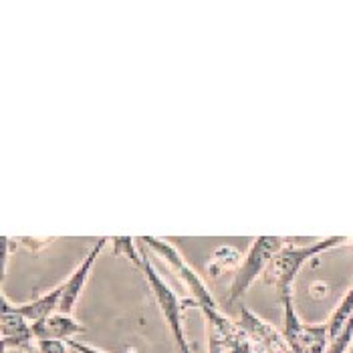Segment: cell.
<instances>
[{"mask_svg": "<svg viewBox=\"0 0 353 353\" xmlns=\"http://www.w3.org/2000/svg\"><path fill=\"white\" fill-rule=\"evenodd\" d=\"M343 243H345V236H329L319 243H311V245L301 246V248L287 245L285 248H281L269 263V267L265 271V283L274 285L279 297L293 293V283L299 274L301 267L305 263H309L311 259L319 256L321 252H325L333 246L343 245Z\"/></svg>", "mask_w": 353, "mask_h": 353, "instance_id": "cell-1", "label": "cell"}, {"mask_svg": "<svg viewBox=\"0 0 353 353\" xmlns=\"http://www.w3.org/2000/svg\"><path fill=\"white\" fill-rule=\"evenodd\" d=\"M141 272L145 274L150 287H152V293L158 301V307L162 311L163 319L170 327V333L174 337V343H176V350L182 353H192L190 343H188V337L184 333V323H182V311L186 307H196L194 299H180L172 287L163 281L162 276L158 274L156 267L152 265L150 256L148 254H141Z\"/></svg>", "mask_w": 353, "mask_h": 353, "instance_id": "cell-2", "label": "cell"}, {"mask_svg": "<svg viewBox=\"0 0 353 353\" xmlns=\"http://www.w3.org/2000/svg\"><path fill=\"white\" fill-rule=\"evenodd\" d=\"M141 243L145 246H150L154 252H158V256H162L163 261L174 269V272L182 279V283L190 289V299H194L196 307L204 313V317H208V315L220 311L216 299L212 297V293L208 291V287L204 285V281L184 261V256L178 252L176 246L165 243L162 239H154V236H143Z\"/></svg>", "mask_w": 353, "mask_h": 353, "instance_id": "cell-3", "label": "cell"}, {"mask_svg": "<svg viewBox=\"0 0 353 353\" xmlns=\"http://www.w3.org/2000/svg\"><path fill=\"white\" fill-rule=\"evenodd\" d=\"M287 246L285 239L279 236H259L246 252L243 259L241 267L236 269L234 281L230 285V293H228V301L230 303H241L243 295L250 289V285L267 271L269 263L274 259V254Z\"/></svg>", "mask_w": 353, "mask_h": 353, "instance_id": "cell-4", "label": "cell"}, {"mask_svg": "<svg viewBox=\"0 0 353 353\" xmlns=\"http://www.w3.org/2000/svg\"><path fill=\"white\" fill-rule=\"evenodd\" d=\"M283 305V335L293 353H327L329 350V325L303 323L293 307V293L279 297Z\"/></svg>", "mask_w": 353, "mask_h": 353, "instance_id": "cell-5", "label": "cell"}, {"mask_svg": "<svg viewBox=\"0 0 353 353\" xmlns=\"http://www.w3.org/2000/svg\"><path fill=\"white\" fill-rule=\"evenodd\" d=\"M208 353H256V345L239 323H232L222 311L206 317Z\"/></svg>", "mask_w": 353, "mask_h": 353, "instance_id": "cell-6", "label": "cell"}, {"mask_svg": "<svg viewBox=\"0 0 353 353\" xmlns=\"http://www.w3.org/2000/svg\"><path fill=\"white\" fill-rule=\"evenodd\" d=\"M239 309H241L239 325L243 327L246 335L252 339L259 353H293L283 333H279L274 327L263 321L259 315H254L243 303H239Z\"/></svg>", "mask_w": 353, "mask_h": 353, "instance_id": "cell-7", "label": "cell"}, {"mask_svg": "<svg viewBox=\"0 0 353 353\" xmlns=\"http://www.w3.org/2000/svg\"><path fill=\"white\" fill-rule=\"evenodd\" d=\"M0 337H2V352L8 350H30L37 341L32 323L17 311V305H10L2 295V317H0Z\"/></svg>", "mask_w": 353, "mask_h": 353, "instance_id": "cell-8", "label": "cell"}, {"mask_svg": "<svg viewBox=\"0 0 353 353\" xmlns=\"http://www.w3.org/2000/svg\"><path fill=\"white\" fill-rule=\"evenodd\" d=\"M108 245V239H99L93 248L87 252V256L83 259V263L73 271V274L63 283V297H61V305H59V313H65V315H71L73 307L77 305V301L81 297L83 289H85V283L89 279V272L93 271V265L97 261V256L101 254V250Z\"/></svg>", "mask_w": 353, "mask_h": 353, "instance_id": "cell-9", "label": "cell"}, {"mask_svg": "<svg viewBox=\"0 0 353 353\" xmlns=\"http://www.w3.org/2000/svg\"><path fill=\"white\" fill-rule=\"evenodd\" d=\"M32 331H34L37 341H65V343H69L77 333L85 331V327L79 321H75L71 315L53 313L51 317H47L39 323H32Z\"/></svg>", "mask_w": 353, "mask_h": 353, "instance_id": "cell-10", "label": "cell"}, {"mask_svg": "<svg viewBox=\"0 0 353 353\" xmlns=\"http://www.w3.org/2000/svg\"><path fill=\"white\" fill-rule=\"evenodd\" d=\"M61 297H63V285L54 287L47 295L30 301L27 305H17V311L27 319L28 323H39V321L51 317L53 313H59Z\"/></svg>", "mask_w": 353, "mask_h": 353, "instance_id": "cell-11", "label": "cell"}, {"mask_svg": "<svg viewBox=\"0 0 353 353\" xmlns=\"http://www.w3.org/2000/svg\"><path fill=\"white\" fill-rule=\"evenodd\" d=\"M241 252L234 246H218L206 261V274L210 279H218L226 271H234L241 267Z\"/></svg>", "mask_w": 353, "mask_h": 353, "instance_id": "cell-12", "label": "cell"}, {"mask_svg": "<svg viewBox=\"0 0 353 353\" xmlns=\"http://www.w3.org/2000/svg\"><path fill=\"white\" fill-rule=\"evenodd\" d=\"M353 317V285L350 287V291L345 293V297L339 301V305H337V309L333 311V315H331V319L327 321V325H329V339L331 341H335L339 335H341V331L345 329V325L350 323V319Z\"/></svg>", "mask_w": 353, "mask_h": 353, "instance_id": "cell-13", "label": "cell"}, {"mask_svg": "<svg viewBox=\"0 0 353 353\" xmlns=\"http://www.w3.org/2000/svg\"><path fill=\"white\" fill-rule=\"evenodd\" d=\"M121 252H125V256L136 265L137 269H141V254L136 250L134 239H123V236H115L113 239V254L119 256Z\"/></svg>", "mask_w": 353, "mask_h": 353, "instance_id": "cell-14", "label": "cell"}, {"mask_svg": "<svg viewBox=\"0 0 353 353\" xmlns=\"http://www.w3.org/2000/svg\"><path fill=\"white\" fill-rule=\"evenodd\" d=\"M69 343L65 341H37L39 353H69Z\"/></svg>", "mask_w": 353, "mask_h": 353, "instance_id": "cell-15", "label": "cell"}, {"mask_svg": "<svg viewBox=\"0 0 353 353\" xmlns=\"http://www.w3.org/2000/svg\"><path fill=\"white\" fill-rule=\"evenodd\" d=\"M69 347L75 350L77 353H105L101 352V350H97V347H93V345H87V343H83V341H77V339H71V341H69Z\"/></svg>", "mask_w": 353, "mask_h": 353, "instance_id": "cell-16", "label": "cell"}, {"mask_svg": "<svg viewBox=\"0 0 353 353\" xmlns=\"http://www.w3.org/2000/svg\"><path fill=\"white\" fill-rule=\"evenodd\" d=\"M350 353H353V345H352V350H350Z\"/></svg>", "mask_w": 353, "mask_h": 353, "instance_id": "cell-17", "label": "cell"}, {"mask_svg": "<svg viewBox=\"0 0 353 353\" xmlns=\"http://www.w3.org/2000/svg\"><path fill=\"white\" fill-rule=\"evenodd\" d=\"M176 353H182V352H178V350H176Z\"/></svg>", "mask_w": 353, "mask_h": 353, "instance_id": "cell-18", "label": "cell"}]
</instances>
